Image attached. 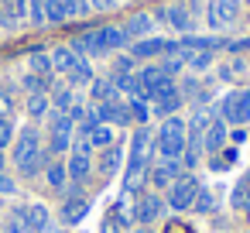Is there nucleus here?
Returning a JSON list of instances; mask_svg holds the SVG:
<instances>
[{
  "instance_id": "f257e3e1",
  "label": "nucleus",
  "mask_w": 250,
  "mask_h": 233,
  "mask_svg": "<svg viewBox=\"0 0 250 233\" xmlns=\"http://www.w3.org/2000/svg\"><path fill=\"white\" fill-rule=\"evenodd\" d=\"M48 154H52V151H42L38 130H35V127H24V134H21L18 144H14V161H18V168H21L24 175H35L38 168L48 165Z\"/></svg>"
},
{
  "instance_id": "f03ea898",
  "label": "nucleus",
  "mask_w": 250,
  "mask_h": 233,
  "mask_svg": "<svg viewBox=\"0 0 250 233\" xmlns=\"http://www.w3.org/2000/svg\"><path fill=\"white\" fill-rule=\"evenodd\" d=\"M147 161H151V134H147V127H137L134 130V144H130V168H127V178H124L127 192H134L144 182Z\"/></svg>"
},
{
  "instance_id": "7ed1b4c3",
  "label": "nucleus",
  "mask_w": 250,
  "mask_h": 233,
  "mask_svg": "<svg viewBox=\"0 0 250 233\" xmlns=\"http://www.w3.org/2000/svg\"><path fill=\"white\" fill-rule=\"evenodd\" d=\"M154 148L161 158H182L185 154V120L178 117H165L158 137H154Z\"/></svg>"
},
{
  "instance_id": "20e7f679",
  "label": "nucleus",
  "mask_w": 250,
  "mask_h": 233,
  "mask_svg": "<svg viewBox=\"0 0 250 233\" xmlns=\"http://www.w3.org/2000/svg\"><path fill=\"white\" fill-rule=\"evenodd\" d=\"M209 124H212V117H209L202 106H199L195 117L185 124V165H188V168H195V161H199V154H202V141H206Z\"/></svg>"
},
{
  "instance_id": "39448f33",
  "label": "nucleus",
  "mask_w": 250,
  "mask_h": 233,
  "mask_svg": "<svg viewBox=\"0 0 250 233\" xmlns=\"http://www.w3.org/2000/svg\"><path fill=\"white\" fill-rule=\"evenodd\" d=\"M219 120L229 127H240L250 120V93L247 89H233L219 100Z\"/></svg>"
},
{
  "instance_id": "423d86ee",
  "label": "nucleus",
  "mask_w": 250,
  "mask_h": 233,
  "mask_svg": "<svg viewBox=\"0 0 250 233\" xmlns=\"http://www.w3.org/2000/svg\"><path fill=\"white\" fill-rule=\"evenodd\" d=\"M240 18V0H209V11H206V21L212 31H226L233 28Z\"/></svg>"
},
{
  "instance_id": "0eeeda50",
  "label": "nucleus",
  "mask_w": 250,
  "mask_h": 233,
  "mask_svg": "<svg viewBox=\"0 0 250 233\" xmlns=\"http://www.w3.org/2000/svg\"><path fill=\"white\" fill-rule=\"evenodd\" d=\"M48 130H52V137H48V151H52V154H65V151H69V144H72V117H69V113L52 110Z\"/></svg>"
},
{
  "instance_id": "6e6552de",
  "label": "nucleus",
  "mask_w": 250,
  "mask_h": 233,
  "mask_svg": "<svg viewBox=\"0 0 250 233\" xmlns=\"http://www.w3.org/2000/svg\"><path fill=\"white\" fill-rule=\"evenodd\" d=\"M14 219H18V223H21L28 233H48V226H52V212H48L42 202L18 209V212H14Z\"/></svg>"
},
{
  "instance_id": "1a4fd4ad",
  "label": "nucleus",
  "mask_w": 250,
  "mask_h": 233,
  "mask_svg": "<svg viewBox=\"0 0 250 233\" xmlns=\"http://www.w3.org/2000/svg\"><path fill=\"white\" fill-rule=\"evenodd\" d=\"M195 192H199V182H195L192 175H182V178L168 189V206H171V209H192Z\"/></svg>"
},
{
  "instance_id": "9d476101",
  "label": "nucleus",
  "mask_w": 250,
  "mask_h": 233,
  "mask_svg": "<svg viewBox=\"0 0 250 233\" xmlns=\"http://www.w3.org/2000/svg\"><path fill=\"white\" fill-rule=\"evenodd\" d=\"M178 178H182V161H178V158H161V161L151 168V185H154V189H171Z\"/></svg>"
},
{
  "instance_id": "9b49d317",
  "label": "nucleus",
  "mask_w": 250,
  "mask_h": 233,
  "mask_svg": "<svg viewBox=\"0 0 250 233\" xmlns=\"http://www.w3.org/2000/svg\"><path fill=\"white\" fill-rule=\"evenodd\" d=\"M134 59H154V55H178V42H161V38H141L130 45Z\"/></svg>"
},
{
  "instance_id": "f8f14e48",
  "label": "nucleus",
  "mask_w": 250,
  "mask_h": 233,
  "mask_svg": "<svg viewBox=\"0 0 250 233\" xmlns=\"http://www.w3.org/2000/svg\"><path fill=\"white\" fill-rule=\"evenodd\" d=\"M89 168H93V161H89V144L83 141V144H76V151H72L65 171H69L72 182H86V178H89Z\"/></svg>"
},
{
  "instance_id": "ddd939ff",
  "label": "nucleus",
  "mask_w": 250,
  "mask_h": 233,
  "mask_svg": "<svg viewBox=\"0 0 250 233\" xmlns=\"http://www.w3.org/2000/svg\"><path fill=\"white\" fill-rule=\"evenodd\" d=\"M161 206H165V202H161V195H154V192L147 195V192H144V195L137 199V209H134V219H137L141 226H151V223H154V219L161 216Z\"/></svg>"
},
{
  "instance_id": "4468645a",
  "label": "nucleus",
  "mask_w": 250,
  "mask_h": 233,
  "mask_svg": "<svg viewBox=\"0 0 250 233\" xmlns=\"http://www.w3.org/2000/svg\"><path fill=\"white\" fill-rule=\"evenodd\" d=\"M161 21H168L175 31H192V28H195V21L188 18V11H185V7H178V4H175V7H168V11H161Z\"/></svg>"
},
{
  "instance_id": "2eb2a0df",
  "label": "nucleus",
  "mask_w": 250,
  "mask_h": 233,
  "mask_svg": "<svg viewBox=\"0 0 250 233\" xmlns=\"http://www.w3.org/2000/svg\"><path fill=\"white\" fill-rule=\"evenodd\" d=\"M96 42H100V48H103V55H106V52L127 45V35H124V28H100V31H96Z\"/></svg>"
},
{
  "instance_id": "dca6fc26",
  "label": "nucleus",
  "mask_w": 250,
  "mask_h": 233,
  "mask_svg": "<svg viewBox=\"0 0 250 233\" xmlns=\"http://www.w3.org/2000/svg\"><path fill=\"white\" fill-rule=\"evenodd\" d=\"M223 141H226V124H223V120H212V124H209V130H206L202 148H206L209 154H216V151L223 148Z\"/></svg>"
},
{
  "instance_id": "f3484780",
  "label": "nucleus",
  "mask_w": 250,
  "mask_h": 233,
  "mask_svg": "<svg viewBox=\"0 0 250 233\" xmlns=\"http://www.w3.org/2000/svg\"><path fill=\"white\" fill-rule=\"evenodd\" d=\"M86 209H89V202L72 192V195L65 199V206H62V219H65V223H79V219L86 216Z\"/></svg>"
},
{
  "instance_id": "a211bd4d",
  "label": "nucleus",
  "mask_w": 250,
  "mask_h": 233,
  "mask_svg": "<svg viewBox=\"0 0 250 233\" xmlns=\"http://www.w3.org/2000/svg\"><path fill=\"white\" fill-rule=\"evenodd\" d=\"M24 11H28L24 0H0V21L4 24H18L24 18Z\"/></svg>"
},
{
  "instance_id": "6ab92c4d",
  "label": "nucleus",
  "mask_w": 250,
  "mask_h": 233,
  "mask_svg": "<svg viewBox=\"0 0 250 233\" xmlns=\"http://www.w3.org/2000/svg\"><path fill=\"white\" fill-rule=\"evenodd\" d=\"M79 59H83V55H76L72 48H55V52H52V69H59V72H65V76H69V72L76 69V62H79Z\"/></svg>"
},
{
  "instance_id": "aec40b11",
  "label": "nucleus",
  "mask_w": 250,
  "mask_h": 233,
  "mask_svg": "<svg viewBox=\"0 0 250 233\" xmlns=\"http://www.w3.org/2000/svg\"><path fill=\"white\" fill-rule=\"evenodd\" d=\"M151 28H154V18H147V14H137V18H130V21H127L124 35H127V38H144Z\"/></svg>"
},
{
  "instance_id": "412c9836",
  "label": "nucleus",
  "mask_w": 250,
  "mask_h": 233,
  "mask_svg": "<svg viewBox=\"0 0 250 233\" xmlns=\"http://www.w3.org/2000/svg\"><path fill=\"white\" fill-rule=\"evenodd\" d=\"M93 100H96V106L117 100V86H113V79H93Z\"/></svg>"
},
{
  "instance_id": "4be33fe9",
  "label": "nucleus",
  "mask_w": 250,
  "mask_h": 233,
  "mask_svg": "<svg viewBox=\"0 0 250 233\" xmlns=\"http://www.w3.org/2000/svg\"><path fill=\"white\" fill-rule=\"evenodd\" d=\"M86 144H89V148H110V144H113V130H110L106 124H96V127L86 134Z\"/></svg>"
},
{
  "instance_id": "5701e85b",
  "label": "nucleus",
  "mask_w": 250,
  "mask_h": 233,
  "mask_svg": "<svg viewBox=\"0 0 250 233\" xmlns=\"http://www.w3.org/2000/svg\"><path fill=\"white\" fill-rule=\"evenodd\" d=\"M69 83H72V86H86V83H93V69H89V62H86V59H79V62H76V69L69 72Z\"/></svg>"
},
{
  "instance_id": "b1692460",
  "label": "nucleus",
  "mask_w": 250,
  "mask_h": 233,
  "mask_svg": "<svg viewBox=\"0 0 250 233\" xmlns=\"http://www.w3.org/2000/svg\"><path fill=\"white\" fill-rule=\"evenodd\" d=\"M120 158H124V148L110 144V148H106V154H103V161H100L103 175H113V171H117V165H120Z\"/></svg>"
},
{
  "instance_id": "393cba45",
  "label": "nucleus",
  "mask_w": 250,
  "mask_h": 233,
  "mask_svg": "<svg viewBox=\"0 0 250 233\" xmlns=\"http://www.w3.org/2000/svg\"><path fill=\"white\" fill-rule=\"evenodd\" d=\"M52 106H55L59 113H69V110L76 106V96H72V89H55V93H52Z\"/></svg>"
},
{
  "instance_id": "a878e982",
  "label": "nucleus",
  "mask_w": 250,
  "mask_h": 233,
  "mask_svg": "<svg viewBox=\"0 0 250 233\" xmlns=\"http://www.w3.org/2000/svg\"><path fill=\"white\" fill-rule=\"evenodd\" d=\"M69 14H65V4L62 0H45V21H52V24H62Z\"/></svg>"
},
{
  "instance_id": "bb28decb",
  "label": "nucleus",
  "mask_w": 250,
  "mask_h": 233,
  "mask_svg": "<svg viewBox=\"0 0 250 233\" xmlns=\"http://www.w3.org/2000/svg\"><path fill=\"white\" fill-rule=\"evenodd\" d=\"M127 110H130V120H137V124H144V120L151 117V106H147V103H144L141 96H130Z\"/></svg>"
},
{
  "instance_id": "cd10ccee",
  "label": "nucleus",
  "mask_w": 250,
  "mask_h": 233,
  "mask_svg": "<svg viewBox=\"0 0 250 233\" xmlns=\"http://www.w3.org/2000/svg\"><path fill=\"white\" fill-rule=\"evenodd\" d=\"M31 72H38L42 79H48V76H52V55L35 52V55H31Z\"/></svg>"
},
{
  "instance_id": "c85d7f7f",
  "label": "nucleus",
  "mask_w": 250,
  "mask_h": 233,
  "mask_svg": "<svg viewBox=\"0 0 250 233\" xmlns=\"http://www.w3.org/2000/svg\"><path fill=\"white\" fill-rule=\"evenodd\" d=\"M28 113L31 117H45L48 113V96L45 93H31L28 96Z\"/></svg>"
},
{
  "instance_id": "c756f323",
  "label": "nucleus",
  "mask_w": 250,
  "mask_h": 233,
  "mask_svg": "<svg viewBox=\"0 0 250 233\" xmlns=\"http://www.w3.org/2000/svg\"><path fill=\"white\" fill-rule=\"evenodd\" d=\"M45 178H48L52 189H62L65 178H69V171H65V165H48V168H45Z\"/></svg>"
},
{
  "instance_id": "7c9ffc66",
  "label": "nucleus",
  "mask_w": 250,
  "mask_h": 233,
  "mask_svg": "<svg viewBox=\"0 0 250 233\" xmlns=\"http://www.w3.org/2000/svg\"><path fill=\"white\" fill-rule=\"evenodd\" d=\"M229 202H233V209H250V189H247V182H236Z\"/></svg>"
},
{
  "instance_id": "2f4dec72",
  "label": "nucleus",
  "mask_w": 250,
  "mask_h": 233,
  "mask_svg": "<svg viewBox=\"0 0 250 233\" xmlns=\"http://www.w3.org/2000/svg\"><path fill=\"white\" fill-rule=\"evenodd\" d=\"M192 209H195V212H212V192H209V189H199Z\"/></svg>"
},
{
  "instance_id": "473e14b6",
  "label": "nucleus",
  "mask_w": 250,
  "mask_h": 233,
  "mask_svg": "<svg viewBox=\"0 0 250 233\" xmlns=\"http://www.w3.org/2000/svg\"><path fill=\"white\" fill-rule=\"evenodd\" d=\"M31 21L45 24V0H31Z\"/></svg>"
},
{
  "instance_id": "72a5a7b5",
  "label": "nucleus",
  "mask_w": 250,
  "mask_h": 233,
  "mask_svg": "<svg viewBox=\"0 0 250 233\" xmlns=\"http://www.w3.org/2000/svg\"><path fill=\"white\" fill-rule=\"evenodd\" d=\"M11 137H14V130H11V124H7V117H4V113H0V148H4V144H7Z\"/></svg>"
},
{
  "instance_id": "f704fd0d",
  "label": "nucleus",
  "mask_w": 250,
  "mask_h": 233,
  "mask_svg": "<svg viewBox=\"0 0 250 233\" xmlns=\"http://www.w3.org/2000/svg\"><path fill=\"white\" fill-rule=\"evenodd\" d=\"M24 86H28L31 93H42V89H45V79H38V76H28V79H24Z\"/></svg>"
},
{
  "instance_id": "c9c22d12",
  "label": "nucleus",
  "mask_w": 250,
  "mask_h": 233,
  "mask_svg": "<svg viewBox=\"0 0 250 233\" xmlns=\"http://www.w3.org/2000/svg\"><path fill=\"white\" fill-rule=\"evenodd\" d=\"M14 189H18V185H14L4 171H0V192H4V195H14Z\"/></svg>"
},
{
  "instance_id": "e433bc0d",
  "label": "nucleus",
  "mask_w": 250,
  "mask_h": 233,
  "mask_svg": "<svg viewBox=\"0 0 250 233\" xmlns=\"http://www.w3.org/2000/svg\"><path fill=\"white\" fill-rule=\"evenodd\" d=\"M117 4H120V0H89V7H96V11H110Z\"/></svg>"
},
{
  "instance_id": "4c0bfd02",
  "label": "nucleus",
  "mask_w": 250,
  "mask_h": 233,
  "mask_svg": "<svg viewBox=\"0 0 250 233\" xmlns=\"http://www.w3.org/2000/svg\"><path fill=\"white\" fill-rule=\"evenodd\" d=\"M103 233H113V219H110V223H106V226H103Z\"/></svg>"
},
{
  "instance_id": "58836bf2",
  "label": "nucleus",
  "mask_w": 250,
  "mask_h": 233,
  "mask_svg": "<svg viewBox=\"0 0 250 233\" xmlns=\"http://www.w3.org/2000/svg\"><path fill=\"white\" fill-rule=\"evenodd\" d=\"M134 233H151V226H137V230H134Z\"/></svg>"
},
{
  "instance_id": "ea45409f",
  "label": "nucleus",
  "mask_w": 250,
  "mask_h": 233,
  "mask_svg": "<svg viewBox=\"0 0 250 233\" xmlns=\"http://www.w3.org/2000/svg\"><path fill=\"white\" fill-rule=\"evenodd\" d=\"M0 165H4V154H0Z\"/></svg>"
}]
</instances>
